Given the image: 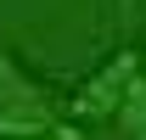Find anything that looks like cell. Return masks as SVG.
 Instances as JSON below:
<instances>
[{
	"mask_svg": "<svg viewBox=\"0 0 146 140\" xmlns=\"http://www.w3.org/2000/svg\"><path fill=\"white\" fill-rule=\"evenodd\" d=\"M56 129V101L0 51V140H39Z\"/></svg>",
	"mask_w": 146,
	"mask_h": 140,
	"instance_id": "1",
	"label": "cell"
},
{
	"mask_svg": "<svg viewBox=\"0 0 146 140\" xmlns=\"http://www.w3.org/2000/svg\"><path fill=\"white\" fill-rule=\"evenodd\" d=\"M135 73H141V51H118L90 84L73 95V118H107V112H118L129 84H135Z\"/></svg>",
	"mask_w": 146,
	"mask_h": 140,
	"instance_id": "2",
	"label": "cell"
},
{
	"mask_svg": "<svg viewBox=\"0 0 146 140\" xmlns=\"http://www.w3.org/2000/svg\"><path fill=\"white\" fill-rule=\"evenodd\" d=\"M118 123L129 129V140H146V73H135V84L118 106Z\"/></svg>",
	"mask_w": 146,
	"mask_h": 140,
	"instance_id": "3",
	"label": "cell"
},
{
	"mask_svg": "<svg viewBox=\"0 0 146 140\" xmlns=\"http://www.w3.org/2000/svg\"><path fill=\"white\" fill-rule=\"evenodd\" d=\"M141 73H146V51H141Z\"/></svg>",
	"mask_w": 146,
	"mask_h": 140,
	"instance_id": "4",
	"label": "cell"
}]
</instances>
